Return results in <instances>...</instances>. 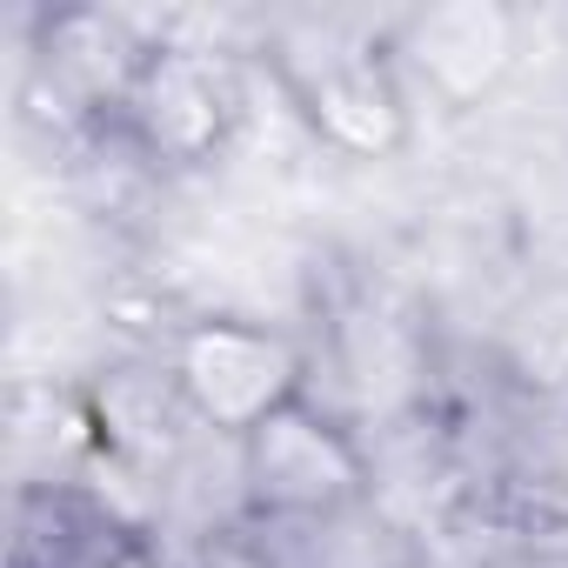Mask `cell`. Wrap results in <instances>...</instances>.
Instances as JSON below:
<instances>
[{"label": "cell", "mask_w": 568, "mask_h": 568, "mask_svg": "<svg viewBox=\"0 0 568 568\" xmlns=\"http://www.w3.org/2000/svg\"><path fill=\"white\" fill-rule=\"evenodd\" d=\"M241 475H247V501L267 521H288V528H315V521L355 515L368 501L362 448L308 395H295L241 442Z\"/></svg>", "instance_id": "6da1fadb"}, {"label": "cell", "mask_w": 568, "mask_h": 568, "mask_svg": "<svg viewBox=\"0 0 568 568\" xmlns=\"http://www.w3.org/2000/svg\"><path fill=\"white\" fill-rule=\"evenodd\" d=\"M288 94L302 101V114L315 121V134H328L348 154H388L402 141V128H408V108H402L395 74L368 48L288 61Z\"/></svg>", "instance_id": "3957f363"}, {"label": "cell", "mask_w": 568, "mask_h": 568, "mask_svg": "<svg viewBox=\"0 0 568 568\" xmlns=\"http://www.w3.org/2000/svg\"><path fill=\"white\" fill-rule=\"evenodd\" d=\"M174 388L207 428H221L234 442H247L267 415H281L295 395H308L295 342L261 328V322H241V315H214V322H194L181 335Z\"/></svg>", "instance_id": "7a4b0ae2"}]
</instances>
